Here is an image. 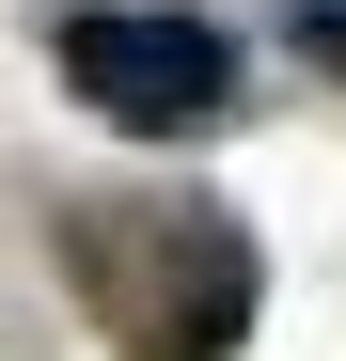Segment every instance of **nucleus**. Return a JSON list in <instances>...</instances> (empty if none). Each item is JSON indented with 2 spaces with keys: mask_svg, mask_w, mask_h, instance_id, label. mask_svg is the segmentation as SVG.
<instances>
[{
  "mask_svg": "<svg viewBox=\"0 0 346 361\" xmlns=\"http://www.w3.org/2000/svg\"><path fill=\"white\" fill-rule=\"evenodd\" d=\"M64 79H79V110H95V126L173 142V126H220V110H237V47H220L205 16L95 0V16H64Z\"/></svg>",
  "mask_w": 346,
  "mask_h": 361,
  "instance_id": "obj_1",
  "label": "nucleus"
},
{
  "mask_svg": "<svg viewBox=\"0 0 346 361\" xmlns=\"http://www.w3.org/2000/svg\"><path fill=\"white\" fill-rule=\"evenodd\" d=\"M299 47H315V63H346V0H299Z\"/></svg>",
  "mask_w": 346,
  "mask_h": 361,
  "instance_id": "obj_2",
  "label": "nucleus"
}]
</instances>
